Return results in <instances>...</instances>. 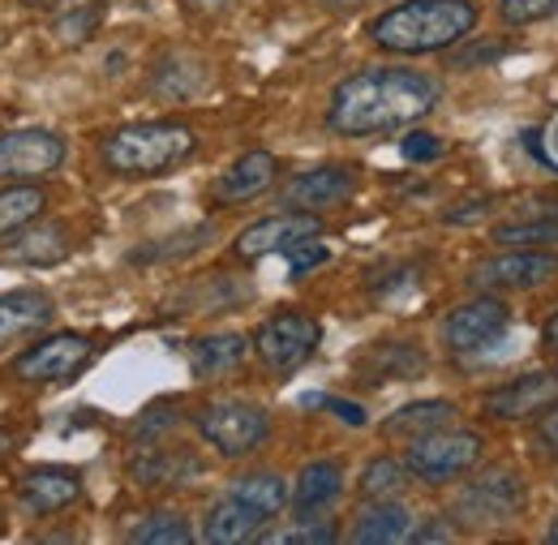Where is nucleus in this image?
<instances>
[{
  "instance_id": "nucleus-28",
  "label": "nucleus",
  "mask_w": 558,
  "mask_h": 545,
  "mask_svg": "<svg viewBox=\"0 0 558 545\" xmlns=\"http://www.w3.org/2000/svg\"><path fill=\"white\" fill-rule=\"evenodd\" d=\"M228 494L241 498L245 507H254V511H263V516L271 520V516L283 511V502H288V481L276 477V473H250V477L232 481Z\"/></svg>"
},
{
  "instance_id": "nucleus-21",
  "label": "nucleus",
  "mask_w": 558,
  "mask_h": 545,
  "mask_svg": "<svg viewBox=\"0 0 558 545\" xmlns=\"http://www.w3.org/2000/svg\"><path fill=\"white\" fill-rule=\"evenodd\" d=\"M73 250V232L65 223H26L22 232H13V245H9V258L17 263H31V267H52L61 258H70Z\"/></svg>"
},
{
  "instance_id": "nucleus-18",
  "label": "nucleus",
  "mask_w": 558,
  "mask_h": 545,
  "mask_svg": "<svg viewBox=\"0 0 558 545\" xmlns=\"http://www.w3.org/2000/svg\"><path fill=\"white\" fill-rule=\"evenodd\" d=\"M17 494L35 516H57L82 498V477L73 469H35L22 477Z\"/></svg>"
},
{
  "instance_id": "nucleus-15",
  "label": "nucleus",
  "mask_w": 558,
  "mask_h": 545,
  "mask_svg": "<svg viewBox=\"0 0 558 545\" xmlns=\"http://www.w3.org/2000/svg\"><path fill=\"white\" fill-rule=\"evenodd\" d=\"M52 314H57V305H52V296L44 288L0 292V348L39 336L52 323Z\"/></svg>"
},
{
  "instance_id": "nucleus-27",
  "label": "nucleus",
  "mask_w": 558,
  "mask_h": 545,
  "mask_svg": "<svg viewBox=\"0 0 558 545\" xmlns=\"http://www.w3.org/2000/svg\"><path fill=\"white\" fill-rule=\"evenodd\" d=\"M44 206H48V194L39 185H17L13 181L9 190H0V237H13L26 223H35L44 215Z\"/></svg>"
},
{
  "instance_id": "nucleus-34",
  "label": "nucleus",
  "mask_w": 558,
  "mask_h": 545,
  "mask_svg": "<svg viewBox=\"0 0 558 545\" xmlns=\"http://www.w3.org/2000/svg\"><path fill=\"white\" fill-rule=\"evenodd\" d=\"M498 13L507 26H533V22L558 17V0H502Z\"/></svg>"
},
{
  "instance_id": "nucleus-3",
  "label": "nucleus",
  "mask_w": 558,
  "mask_h": 545,
  "mask_svg": "<svg viewBox=\"0 0 558 545\" xmlns=\"http://www.w3.org/2000/svg\"><path fill=\"white\" fill-rule=\"evenodd\" d=\"M194 146H198V137L181 121H142V125H125V130L108 134L104 164L117 177L142 181V177L172 172L177 164H185L194 155Z\"/></svg>"
},
{
  "instance_id": "nucleus-40",
  "label": "nucleus",
  "mask_w": 558,
  "mask_h": 545,
  "mask_svg": "<svg viewBox=\"0 0 558 545\" xmlns=\"http://www.w3.org/2000/svg\"><path fill=\"white\" fill-rule=\"evenodd\" d=\"M482 206H489V198H473V203L451 206L442 219H447V223H469V219H477V215H482Z\"/></svg>"
},
{
  "instance_id": "nucleus-6",
  "label": "nucleus",
  "mask_w": 558,
  "mask_h": 545,
  "mask_svg": "<svg viewBox=\"0 0 558 545\" xmlns=\"http://www.w3.org/2000/svg\"><path fill=\"white\" fill-rule=\"evenodd\" d=\"M194 425H198V434L207 438L210 447L219 456H228V460H241V456L258 451L267 443V434H271L267 409H258L250 400H215V404H207L194 416Z\"/></svg>"
},
{
  "instance_id": "nucleus-33",
  "label": "nucleus",
  "mask_w": 558,
  "mask_h": 545,
  "mask_svg": "<svg viewBox=\"0 0 558 545\" xmlns=\"http://www.w3.org/2000/svg\"><path fill=\"white\" fill-rule=\"evenodd\" d=\"M267 542H279V545H331L340 542V529L331 524V520H301L296 529H288V533H267Z\"/></svg>"
},
{
  "instance_id": "nucleus-35",
  "label": "nucleus",
  "mask_w": 558,
  "mask_h": 545,
  "mask_svg": "<svg viewBox=\"0 0 558 545\" xmlns=\"http://www.w3.org/2000/svg\"><path fill=\"white\" fill-rule=\"evenodd\" d=\"M283 258H288V271L292 275H310L314 267H323V263L331 258V250H327L318 237H305V241L288 245V250H283Z\"/></svg>"
},
{
  "instance_id": "nucleus-16",
  "label": "nucleus",
  "mask_w": 558,
  "mask_h": 545,
  "mask_svg": "<svg viewBox=\"0 0 558 545\" xmlns=\"http://www.w3.org/2000/svg\"><path fill=\"white\" fill-rule=\"evenodd\" d=\"M340 494H344V469L336 460H314V464L301 469V477L292 481L288 502H292L296 520H318L340 502Z\"/></svg>"
},
{
  "instance_id": "nucleus-1",
  "label": "nucleus",
  "mask_w": 558,
  "mask_h": 545,
  "mask_svg": "<svg viewBox=\"0 0 558 545\" xmlns=\"http://www.w3.org/2000/svg\"><path fill=\"white\" fill-rule=\"evenodd\" d=\"M442 99L438 77L409 65H374L344 77L331 90L327 130L340 137L391 134L425 121Z\"/></svg>"
},
{
  "instance_id": "nucleus-31",
  "label": "nucleus",
  "mask_w": 558,
  "mask_h": 545,
  "mask_svg": "<svg viewBox=\"0 0 558 545\" xmlns=\"http://www.w3.org/2000/svg\"><path fill=\"white\" fill-rule=\"evenodd\" d=\"M134 545H190L194 542V529L181 520V516H150L146 524H138L130 533Z\"/></svg>"
},
{
  "instance_id": "nucleus-42",
  "label": "nucleus",
  "mask_w": 558,
  "mask_h": 545,
  "mask_svg": "<svg viewBox=\"0 0 558 545\" xmlns=\"http://www.w3.org/2000/svg\"><path fill=\"white\" fill-rule=\"evenodd\" d=\"M9 451H13V434L0 429V460H9Z\"/></svg>"
},
{
  "instance_id": "nucleus-5",
  "label": "nucleus",
  "mask_w": 558,
  "mask_h": 545,
  "mask_svg": "<svg viewBox=\"0 0 558 545\" xmlns=\"http://www.w3.org/2000/svg\"><path fill=\"white\" fill-rule=\"evenodd\" d=\"M456 520L464 529H498L524 511V481L515 469H486L456 494Z\"/></svg>"
},
{
  "instance_id": "nucleus-43",
  "label": "nucleus",
  "mask_w": 558,
  "mask_h": 545,
  "mask_svg": "<svg viewBox=\"0 0 558 545\" xmlns=\"http://www.w3.org/2000/svg\"><path fill=\"white\" fill-rule=\"evenodd\" d=\"M546 542L558 545V516H555V520H550V529H546Z\"/></svg>"
},
{
  "instance_id": "nucleus-9",
  "label": "nucleus",
  "mask_w": 558,
  "mask_h": 545,
  "mask_svg": "<svg viewBox=\"0 0 558 545\" xmlns=\"http://www.w3.org/2000/svg\"><path fill=\"white\" fill-rule=\"evenodd\" d=\"M558 275V254L555 250H502L494 258L473 263L469 271V288L477 292H524L537 288Z\"/></svg>"
},
{
  "instance_id": "nucleus-32",
  "label": "nucleus",
  "mask_w": 558,
  "mask_h": 545,
  "mask_svg": "<svg viewBox=\"0 0 558 545\" xmlns=\"http://www.w3.org/2000/svg\"><path fill=\"white\" fill-rule=\"evenodd\" d=\"M99 22H104V4H82V9H70V13L57 17L52 35H57L61 44H86V39L99 31Z\"/></svg>"
},
{
  "instance_id": "nucleus-20",
  "label": "nucleus",
  "mask_w": 558,
  "mask_h": 545,
  "mask_svg": "<svg viewBox=\"0 0 558 545\" xmlns=\"http://www.w3.org/2000/svg\"><path fill=\"white\" fill-rule=\"evenodd\" d=\"M263 524H267L263 511H254V507H245L241 498L228 494L223 502H215L207 511V520H203V542H210V545L254 542V537H263Z\"/></svg>"
},
{
  "instance_id": "nucleus-30",
  "label": "nucleus",
  "mask_w": 558,
  "mask_h": 545,
  "mask_svg": "<svg viewBox=\"0 0 558 545\" xmlns=\"http://www.w3.org/2000/svg\"><path fill=\"white\" fill-rule=\"evenodd\" d=\"M558 241V215H533L520 223H498L494 245H555Z\"/></svg>"
},
{
  "instance_id": "nucleus-41",
  "label": "nucleus",
  "mask_w": 558,
  "mask_h": 545,
  "mask_svg": "<svg viewBox=\"0 0 558 545\" xmlns=\"http://www.w3.org/2000/svg\"><path fill=\"white\" fill-rule=\"evenodd\" d=\"M542 340H546V343H550V348H555V352H558V314H555V318H550V323H546V331H542Z\"/></svg>"
},
{
  "instance_id": "nucleus-8",
  "label": "nucleus",
  "mask_w": 558,
  "mask_h": 545,
  "mask_svg": "<svg viewBox=\"0 0 558 545\" xmlns=\"http://www.w3.org/2000/svg\"><path fill=\"white\" fill-rule=\"evenodd\" d=\"M90 340L77 336V331H61V336H48L35 348H26L17 361H13V378L26 383V387H52V383H70L86 370L90 361Z\"/></svg>"
},
{
  "instance_id": "nucleus-46",
  "label": "nucleus",
  "mask_w": 558,
  "mask_h": 545,
  "mask_svg": "<svg viewBox=\"0 0 558 545\" xmlns=\"http://www.w3.org/2000/svg\"><path fill=\"white\" fill-rule=\"evenodd\" d=\"M0 520H4V516H0Z\"/></svg>"
},
{
  "instance_id": "nucleus-17",
  "label": "nucleus",
  "mask_w": 558,
  "mask_h": 545,
  "mask_svg": "<svg viewBox=\"0 0 558 545\" xmlns=\"http://www.w3.org/2000/svg\"><path fill=\"white\" fill-rule=\"evenodd\" d=\"M276 155L271 150H245L219 181H215V198L219 203H250L258 194H267L276 185Z\"/></svg>"
},
{
  "instance_id": "nucleus-29",
  "label": "nucleus",
  "mask_w": 558,
  "mask_h": 545,
  "mask_svg": "<svg viewBox=\"0 0 558 545\" xmlns=\"http://www.w3.org/2000/svg\"><path fill=\"white\" fill-rule=\"evenodd\" d=\"M409 464H400V460H391V456H378V460H369L365 464V473H361V498H369V502H383V498H396V494H404L409 489Z\"/></svg>"
},
{
  "instance_id": "nucleus-11",
  "label": "nucleus",
  "mask_w": 558,
  "mask_h": 545,
  "mask_svg": "<svg viewBox=\"0 0 558 545\" xmlns=\"http://www.w3.org/2000/svg\"><path fill=\"white\" fill-rule=\"evenodd\" d=\"M65 164V137L52 130L0 134V181H35Z\"/></svg>"
},
{
  "instance_id": "nucleus-12",
  "label": "nucleus",
  "mask_w": 558,
  "mask_h": 545,
  "mask_svg": "<svg viewBox=\"0 0 558 545\" xmlns=\"http://www.w3.org/2000/svg\"><path fill=\"white\" fill-rule=\"evenodd\" d=\"M323 232V219L314 210H283V215H267L258 223H250L236 241H232V254L236 258H263V254H283L288 245L305 241V237H318Z\"/></svg>"
},
{
  "instance_id": "nucleus-23",
  "label": "nucleus",
  "mask_w": 558,
  "mask_h": 545,
  "mask_svg": "<svg viewBox=\"0 0 558 545\" xmlns=\"http://www.w3.org/2000/svg\"><path fill=\"white\" fill-rule=\"evenodd\" d=\"M456 416H460V409H456L451 400H417V404H404L400 412H391V416L383 421V434L413 443L421 434H434V429H442V425H456Z\"/></svg>"
},
{
  "instance_id": "nucleus-10",
  "label": "nucleus",
  "mask_w": 558,
  "mask_h": 545,
  "mask_svg": "<svg viewBox=\"0 0 558 545\" xmlns=\"http://www.w3.org/2000/svg\"><path fill=\"white\" fill-rule=\"evenodd\" d=\"M507 331H511V310L498 296H473L447 314L442 343L464 356V352H482L489 343H498Z\"/></svg>"
},
{
  "instance_id": "nucleus-38",
  "label": "nucleus",
  "mask_w": 558,
  "mask_h": 545,
  "mask_svg": "<svg viewBox=\"0 0 558 545\" xmlns=\"http://www.w3.org/2000/svg\"><path fill=\"white\" fill-rule=\"evenodd\" d=\"M409 542H417V545H429V542H456V529H451L447 520H438V516H434V520H425L421 529H413V533H409Z\"/></svg>"
},
{
  "instance_id": "nucleus-37",
  "label": "nucleus",
  "mask_w": 558,
  "mask_h": 545,
  "mask_svg": "<svg viewBox=\"0 0 558 545\" xmlns=\"http://www.w3.org/2000/svg\"><path fill=\"white\" fill-rule=\"evenodd\" d=\"M301 404H305V409L336 412L344 425H365V409H361V404H352V400H336V396H305Z\"/></svg>"
},
{
  "instance_id": "nucleus-13",
  "label": "nucleus",
  "mask_w": 558,
  "mask_h": 545,
  "mask_svg": "<svg viewBox=\"0 0 558 545\" xmlns=\"http://www.w3.org/2000/svg\"><path fill=\"white\" fill-rule=\"evenodd\" d=\"M550 404H558V374L555 370H529V374L502 383L498 391H489L482 409L489 421H529Z\"/></svg>"
},
{
  "instance_id": "nucleus-7",
  "label": "nucleus",
  "mask_w": 558,
  "mask_h": 545,
  "mask_svg": "<svg viewBox=\"0 0 558 545\" xmlns=\"http://www.w3.org/2000/svg\"><path fill=\"white\" fill-rule=\"evenodd\" d=\"M318 340H323L318 318H310V314H301V310H279V314H271V318L258 327L254 352H258L263 365H271L276 374H288V370H296V365H305V361L314 356Z\"/></svg>"
},
{
  "instance_id": "nucleus-25",
  "label": "nucleus",
  "mask_w": 558,
  "mask_h": 545,
  "mask_svg": "<svg viewBox=\"0 0 558 545\" xmlns=\"http://www.w3.org/2000/svg\"><path fill=\"white\" fill-rule=\"evenodd\" d=\"M245 352H250V340L236 336V331L203 336V340H194V348H190V365H194L198 378H219V374L236 370L245 361Z\"/></svg>"
},
{
  "instance_id": "nucleus-44",
  "label": "nucleus",
  "mask_w": 558,
  "mask_h": 545,
  "mask_svg": "<svg viewBox=\"0 0 558 545\" xmlns=\"http://www.w3.org/2000/svg\"><path fill=\"white\" fill-rule=\"evenodd\" d=\"M327 4H331V9H352L356 0H327Z\"/></svg>"
},
{
  "instance_id": "nucleus-24",
  "label": "nucleus",
  "mask_w": 558,
  "mask_h": 545,
  "mask_svg": "<svg viewBox=\"0 0 558 545\" xmlns=\"http://www.w3.org/2000/svg\"><path fill=\"white\" fill-rule=\"evenodd\" d=\"M356 370L369 374L374 387L400 383V378H417L421 370H425V352L413 348V343H383V348H374L369 356H361Z\"/></svg>"
},
{
  "instance_id": "nucleus-19",
  "label": "nucleus",
  "mask_w": 558,
  "mask_h": 545,
  "mask_svg": "<svg viewBox=\"0 0 558 545\" xmlns=\"http://www.w3.org/2000/svg\"><path fill=\"white\" fill-rule=\"evenodd\" d=\"M210 82V69L207 61H198L194 52H168L155 73H150V90L159 95V99H168V104H185V99H194V95H203Z\"/></svg>"
},
{
  "instance_id": "nucleus-14",
  "label": "nucleus",
  "mask_w": 558,
  "mask_h": 545,
  "mask_svg": "<svg viewBox=\"0 0 558 545\" xmlns=\"http://www.w3.org/2000/svg\"><path fill=\"white\" fill-rule=\"evenodd\" d=\"M352 194H356V168L323 164V168H310V172L292 177L288 190H283V203L301 206V210H331V206L349 203Z\"/></svg>"
},
{
  "instance_id": "nucleus-26",
  "label": "nucleus",
  "mask_w": 558,
  "mask_h": 545,
  "mask_svg": "<svg viewBox=\"0 0 558 545\" xmlns=\"http://www.w3.org/2000/svg\"><path fill=\"white\" fill-rule=\"evenodd\" d=\"M198 473H203V464L190 456H177V451H142L134 460V477L142 485H185Z\"/></svg>"
},
{
  "instance_id": "nucleus-45",
  "label": "nucleus",
  "mask_w": 558,
  "mask_h": 545,
  "mask_svg": "<svg viewBox=\"0 0 558 545\" xmlns=\"http://www.w3.org/2000/svg\"><path fill=\"white\" fill-rule=\"evenodd\" d=\"M35 4H57V0H35Z\"/></svg>"
},
{
  "instance_id": "nucleus-2",
  "label": "nucleus",
  "mask_w": 558,
  "mask_h": 545,
  "mask_svg": "<svg viewBox=\"0 0 558 545\" xmlns=\"http://www.w3.org/2000/svg\"><path fill=\"white\" fill-rule=\"evenodd\" d=\"M477 0H404L374 17L369 39L396 57H429L456 48L477 26Z\"/></svg>"
},
{
  "instance_id": "nucleus-4",
  "label": "nucleus",
  "mask_w": 558,
  "mask_h": 545,
  "mask_svg": "<svg viewBox=\"0 0 558 545\" xmlns=\"http://www.w3.org/2000/svg\"><path fill=\"white\" fill-rule=\"evenodd\" d=\"M482 434L473 429H434V434H421L409 443L404 451V464L417 481H429V485H442V481H456L464 473H473L482 464Z\"/></svg>"
},
{
  "instance_id": "nucleus-36",
  "label": "nucleus",
  "mask_w": 558,
  "mask_h": 545,
  "mask_svg": "<svg viewBox=\"0 0 558 545\" xmlns=\"http://www.w3.org/2000/svg\"><path fill=\"white\" fill-rule=\"evenodd\" d=\"M442 150H447L442 137L425 134V130H413V134H404V142H400V155H404L409 164H434Z\"/></svg>"
},
{
  "instance_id": "nucleus-39",
  "label": "nucleus",
  "mask_w": 558,
  "mask_h": 545,
  "mask_svg": "<svg viewBox=\"0 0 558 545\" xmlns=\"http://www.w3.org/2000/svg\"><path fill=\"white\" fill-rule=\"evenodd\" d=\"M537 447L546 451V456H558V404L542 412V425H537Z\"/></svg>"
},
{
  "instance_id": "nucleus-22",
  "label": "nucleus",
  "mask_w": 558,
  "mask_h": 545,
  "mask_svg": "<svg viewBox=\"0 0 558 545\" xmlns=\"http://www.w3.org/2000/svg\"><path fill=\"white\" fill-rule=\"evenodd\" d=\"M409 533H413V516H409V507H400L391 498L374 502L352 524V542L356 545H396V542H409Z\"/></svg>"
}]
</instances>
